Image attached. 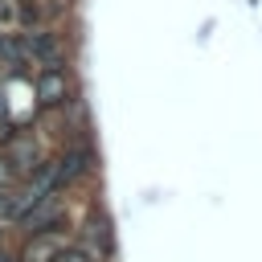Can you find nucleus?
Returning <instances> with one entry per match:
<instances>
[{
  "label": "nucleus",
  "instance_id": "8",
  "mask_svg": "<svg viewBox=\"0 0 262 262\" xmlns=\"http://www.w3.org/2000/svg\"><path fill=\"white\" fill-rule=\"evenodd\" d=\"M57 262H98V258H94L86 246H66V250L57 254Z\"/></svg>",
  "mask_w": 262,
  "mask_h": 262
},
{
  "label": "nucleus",
  "instance_id": "4",
  "mask_svg": "<svg viewBox=\"0 0 262 262\" xmlns=\"http://www.w3.org/2000/svg\"><path fill=\"white\" fill-rule=\"evenodd\" d=\"M90 168H94V151H90V147H74V151H66L61 160L49 164V172H53V188H66V184L82 180Z\"/></svg>",
  "mask_w": 262,
  "mask_h": 262
},
{
  "label": "nucleus",
  "instance_id": "3",
  "mask_svg": "<svg viewBox=\"0 0 262 262\" xmlns=\"http://www.w3.org/2000/svg\"><path fill=\"white\" fill-rule=\"evenodd\" d=\"M70 246V237H66V229H37L29 242H25V250H20V258L16 262H57V254Z\"/></svg>",
  "mask_w": 262,
  "mask_h": 262
},
{
  "label": "nucleus",
  "instance_id": "5",
  "mask_svg": "<svg viewBox=\"0 0 262 262\" xmlns=\"http://www.w3.org/2000/svg\"><path fill=\"white\" fill-rule=\"evenodd\" d=\"M4 160H8L12 176H33V172L41 168V151H37V143H33L29 135H12V139H8Z\"/></svg>",
  "mask_w": 262,
  "mask_h": 262
},
{
  "label": "nucleus",
  "instance_id": "7",
  "mask_svg": "<svg viewBox=\"0 0 262 262\" xmlns=\"http://www.w3.org/2000/svg\"><path fill=\"white\" fill-rule=\"evenodd\" d=\"M20 221H29V229H33V233H37V229H53V225H61V205H57V201H53V192H49V196H45V201H37Z\"/></svg>",
  "mask_w": 262,
  "mask_h": 262
},
{
  "label": "nucleus",
  "instance_id": "9",
  "mask_svg": "<svg viewBox=\"0 0 262 262\" xmlns=\"http://www.w3.org/2000/svg\"><path fill=\"white\" fill-rule=\"evenodd\" d=\"M0 262H12V258H8V254H4V250H0Z\"/></svg>",
  "mask_w": 262,
  "mask_h": 262
},
{
  "label": "nucleus",
  "instance_id": "1",
  "mask_svg": "<svg viewBox=\"0 0 262 262\" xmlns=\"http://www.w3.org/2000/svg\"><path fill=\"white\" fill-rule=\"evenodd\" d=\"M20 41V57L37 61V66H61V37L49 33V29H29V33H16Z\"/></svg>",
  "mask_w": 262,
  "mask_h": 262
},
{
  "label": "nucleus",
  "instance_id": "6",
  "mask_svg": "<svg viewBox=\"0 0 262 262\" xmlns=\"http://www.w3.org/2000/svg\"><path fill=\"white\" fill-rule=\"evenodd\" d=\"M86 250H90L94 258H106V254L115 250V233H111V221H106L102 213H90V217H86Z\"/></svg>",
  "mask_w": 262,
  "mask_h": 262
},
{
  "label": "nucleus",
  "instance_id": "2",
  "mask_svg": "<svg viewBox=\"0 0 262 262\" xmlns=\"http://www.w3.org/2000/svg\"><path fill=\"white\" fill-rule=\"evenodd\" d=\"M66 102H70V78H66V70L61 66H45L37 74V106L41 111H57Z\"/></svg>",
  "mask_w": 262,
  "mask_h": 262
}]
</instances>
